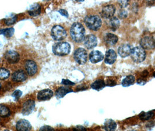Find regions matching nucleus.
I'll use <instances>...</instances> for the list:
<instances>
[{"mask_svg": "<svg viewBox=\"0 0 155 131\" xmlns=\"http://www.w3.org/2000/svg\"><path fill=\"white\" fill-rule=\"evenodd\" d=\"M85 30L81 23H74L71 27L70 35L72 39L77 42L81 43L85 39Z\"/></svg>", "mask_w": 155, "mask_h": 131, "instance_id": "1", "label": "nucleus"}, {"mask_svg": "<svg viewBox=\"0 0 155 131\" xmlns=\"http://www.w3.org/2000/svg\"><path fill=\"white\" fill-rule=\"evenodd\" d=\"M85 23L86 26L93 31H97L101 28V18L96 15L87 16L85 18Z\"/></svg>", "mask_w": 155, "mask_h": 131, "instance_id": "2", "label": "nucleus"}, {"mask_svg": "<svg viewBox=\"0 0 155 131\" xmlns=\"http://www.w3.org/2000/svg\"><path fill=\"white\" fill-rule=\"evenodd\" d=\"M71 51V46L67 42L57 43L53 47V53L58 56L68 55Z\"/></svg>", "mask_w": 155, "mask_h": 131, "instance_id": "3", "label": "nucleus"}, {"mask_svg": "<svg viewBox=\"0 0 155 131\" xmlns=\"http://www.w3.org/2000/svg\"><path fill=\"white\" fill-rule=\"evenodd\" d=\"M132 60L135 62H141L143 61L146 58V52L145 50L140 46L132 48L130 54Z\"/></svg>", "mask_w": 155, "mask_h": 131, "instance_id": "4", "label": "nucleus"}, {"mask_svg": "<svg viewBox=\"0 0 155 131\" xmlns=\"http://www.w3.org/2000/svg\"><path fill=\"white\" fill-rule=\"evenodd\" d=\"M51 35L55 40L61 41L67 37V34L65 29L61 26L56 25L52 28Z\"/></svg>", "mask_w": 155, "mask_h": 131, "instance_id": "5", "label": "nucleus"}, {"mask_svg": "<svg viewBox=\"0 0 155 131\" xmlns=\"http://www.w3.org/2000/svg\"><path fill=\"white\" fill-rule=\"evenodd\" d=\"M74 58L79 64H85L87 60V53L83 48H77L74 54Z\"/></svg>", "mask_w": 155, "mask_h": 131, "instance_id": "6", "label": "nucleus"}, {"mask_svg": "<svg viewBox=\"0 0 155 131\" xmlns=\"http://www.w3.org/2000/svg\"><path fill=\"white\" fill-rule=\"evenodd\" d=\"M140 44L144 50H152L155 47V40L149 36H147L140 40Z\"/></svg>", "mask_w": 155, "mask_h": 131, "instance_id": "7", "label": "nucleus"}, {"mask_svg": "<svg viewBox=\"0 0 155 131\" xmlns=\"http://www.w3.org/2000/svg\"><path fill=\"white\" fill-rule=\"evenodd\" d=\"M4 56L7 62L12 64H14L18 62L20 59L19 54L14 50L7 51L5 53Z\"/></svg>", "mask_w": 155, "mask_h": 131, "instance_id": "8", "label": "nucleus"}, {"mask_svg": "<svg viewBox=\"0 0 155 131\" xmlns=\"http://www.w3.org/2000/svg\"><path fill=\"white\" fill-rule=\"evenodd\" d=\"M25 69L28 75L33 76L35 75L38 71V66L36 63L32 60H27L25 64Z\"/></svg>", "mask_w": 155, "mask_h": 131, "instance_id": "9", "label": "nucleus"}, {"mask_svg": "<svg viewBox=\"0 0 155 131\" xmlns=\"http://www.w3.org/2000/svg\"><path fill=\"white\" fill-rule=\"evenodd\" d=\"M97 39L93 34H89L84 39V45L88 49H91L97 46Z\"/></svg>", "mask_w": 155, "mask_h": 131, "instance_id": "10", "label": "nucleus"}, {"mask_svg": "<svg viewBox=\"0 0 155 131\" xmlns=\"http://www.w3.org/2000/svg\"><path fill=\"white\" fill-rule=\"evenodd\" d=\"M35 107V102L32 100H29L25 102L22 108V114L24 116L31 114Z\"/></svg>", "mask_w": 155, "mask_h": 131, "instance_id": "11", "label": "nucleus"}, {"mask_svg": "<svg viewBox=\"0 0 155 131\" xmlns=\"http://www.w3.org/2000/svg\"><path fill=\"white\" fill-rule=\"evenodd\" d=\"M16 128L18 131H30L31 130V125L28 120L22 119L17 122Z\"/></svg>", "mask_w": 155, "mask_h": 131, "instance_id": "12", "label": "nucleus"}, {"mask_svg": "<svg viewBox=\"0 0 155 131\" xmlns=\"http://www.w3.org/2000/svg\"><path fill=\"white\" fill-rule=\"evenodd\" d=\"M116 12V8L113 5H108L103 7L102 9V16L107 19H110L113 17Z\"/></svg>", "mask_w": 155, "mask_h": 131, "instance_id": "13", "label": "nucleus"}, {"mask_svg": "<svg viewBox=\"0 0 155 131\" xmlns=\"http://www.w3.org/2000/svg\"><path fill=\"white\" fill-rule=\"evenodd\" d=\"M53 96V92L50 89H43L40 91L38 94V99L39 101L50 100Z\"/></svg>", "mask_w": 155, "mask_h": 131, "instance_id": "14", "label": "nucleus"}, {"mask_svg": "<svg viewBox=\"0 0 155 131\" xmlns=\"http://www.w3.org/2000/svg\"><path fill=\"white\" fill-rule=\"evenodd\" d=\"M132 49V47L130 44H124L118 48V53L122 58H125L131 54Z\"/></svg>", "mask_w": 155, "mask_h": 131, "instance_id": "15", "label": "nucleus"}, {"mask_svg": "<svg viewBox=\"0 0 155 131\" xmlns=\"http://www.w3.org/2000/svg\"><path fill=\"white\" fill-rule=\"evenodd\" d=\"M28 78L26 74L22 70H18L15 71L12 76V79L14 82H21L25 81Z\"/></svg>", "mask_w": 155, "mask_h": 131, "instance_id": "16", "label": "nucleus"}, {"mask_svg": "<svg viewBox=\"0 0 155 131\" xmlns=\"http://www.w3.org/2000/svg\"><path fill=\"white\" fill-rule=\"evenodd\" d=\"M103 54H102L101 52L97 50L92 51L89 55V60L93 64H96L101 61L103 60Z\"/></svg>", "mask_w": 155, "mask_h": 131, "instance_id": "17", "label": "nucleus"}, {"mask_svg": "<svg viewBox=\"0 0 155 131\" xmlns=\"http://www.w3.org/2000/svg\"><path fill=\"white\" fill-rule=\"evenodd\" d=\"M117 54L114 50L110 49L109 50L105 55L104 61L107 64H113L116 61Z\"/></svg>", "mask_w": 155, "mask_h": 131, "instance_id": "18", "label": "nucleus"}, {"mask_svg": "<svg viewBox=\"0 0 155 131\" xmlns=\"http://www.w3.org/2000/svg\"><path fill=\"white\" fill-rule=\"evenodd\" d=\"M73 92V90L67 87H60L55 92V96L58 99H61L69 93Z\"/></svg>", "mask_w": 155, "mask_h": 131, "instance_id": "19", "label": "nucleus"}, {"mask_svg": "<svg viewBox=\"0 0 155 131\" xmlns=\"http://www.w3.org/2000/svg\"><path fill=\"white\" fill-rule=\"evenodd\" d=\"M104 40L107 44L110 46H113L116 44L118 40V38L116 35L113 33H109L106 34L104 37Z\"/></svg>", "mask_w": 155, "mask_h": 131, "instance_id": "20", "label": "nucleus"}, {"mask_svg": "<svg viewBox=\"0 0 155 131\" xmlns=\"http://www.w3.org/2000/svg\"><path fill=\"white\" fill-rule=\"evenodd\" d=\"M28 13L31 16H37L41 14V6L39 4H34L28 11Z\"/></svg>", "mask_w": 155, "mask_h": 131, "instance_id": "21", "label": "nucleus"}, {"mask_svg": "<svg viewBox=\"0 0 155 131\" xmlns=\"http://www.w3.org/2000/svg\"><path fill=\"white\" fill-rule=\"evenodd\" d=\"M116 128V123L112 120H107L104 123V128L106 131H115Z\"/></svg>", "mask_w": 155, "mask_h": 131, "instance_id": "22", "label": "nucleus"}, {"mask_svg": "<svg viewBox=\"0 0 155 131\" xmlns=\"http://www.w3.org/2000/svg\"><path fill=\"white\" fill-rule=\"evenodd\" d=\"M106 86V84L104 81L102 79H98L94 81L91 85V87L96 90L99 91L102 90Z\"/></svg>", "mask_w": 155, "mask_h": 131, "instance_id": "23", "label": "nucleus"}, {"mask_svg": "<svg viewBox=\"0 0 155 131\" xmlns=\"http://www.w3.org/2000/svg\"><path fill=\"white\" fill-rule=\"evenodd\" d=\"M109 27L112 31H116L120 26V21L116 17H112L109 19Z\"/></svg>", "mask_w": 155, "mask_h": 131, "instance_id": "24", "label": "nucleus"}, {"mask_svg": "<svg viewBox=\"0 0 155 131\" xmlns=\"http://www.w3.org/2000/svg\"><path fill=\"white\" fill-rule=\"evenodd\" d=\"M135 81V78L133 75H128L125 77L122 81V86L124 87H128L133 85Z\"/></svg>", "mask_w": 155, "mask_h": 131, "instance_id": "25", "label": "nucleus"}, {"mask_svg": "<svg viewBox=\"0 0 155 131\" xmlns=\"http://www.w3.org/2000/svg\"><path fill=\"white\" fill-rule=\"evenodd\" d=\"M155 116V114L152 111H149V112H142L139 115L140 120L142 121H147L153 117Z\"/></svg>", "mask_w": 155, "mask_h": 131, "instance_id": "26", "label": "nucleus"}, {"mask_svg": "<svg viewBox=\"0 0 155 131\" xmlns=\"http://www.w3.org/2000/svg\"><path fill=\"white\" fill-rule=\"evenodd\" d=\"M15 30L14 28H7L4 29H0V34H3L7 38H11L13 36Z\"/></svg>", "mask_w": 155, "mask_h": 131, "instance_id": "27", "label": "nucleus"}, {"mask_svg": "<svg viewBox=\"0 0 155 131\" xmlns=\"http://www.w3.org/2000/svg\"><path fill=\"white\" fill-rule=\"evenodd\" d=\"M11 111L9 109L5 106L0 104V116L5 117L10 116Z\"/></svg>", "mask_w": 155, "mask_h": 131, "instance_id": "28", "label": "nucleus"}, {"mask_svg": "<svg viewBox=\"0 0 155 131\" xmlns=\"http://www.w3.org/2000/svg\"><path fill=\"white\" fill-rule=\"evenodd\" d=\"M10 76V72L8 70L0 68V80H5Z\"/></svg>", "mask_w": 155, "mask_h": 131, "instance_id": "29", "label": "nucleus"}, {"mask_svg": "<svg viewBox=\"0 0 155 131\" xmlns=\"http://www.w3.org/2000/svg\"><path fill=\"white\" fill-rule=\"evenodd\" d=\"M17 20V16H12L9 18L5 19V23L7 26H10L12 25H14L15 23Z\"/></svg>", "mask_w": 155, "mask_h": 131, "instance_id": "30", "label": "nucleus"}, {"mask_svg": "<svg viewBox=\"0 0 155 131\" xmlns=\"http://www.w3.org/2000/svg\"><path fill=\"white\" fill-rule=\"evenodd\" d=\"M22 92L21 90H16L14 92L12 93V96L14 98V99L16 101H17L20 98V97L22 96Z\"/></svg>", "mask_w": 155, "mask_h": 131, "instance_id": "31", "label": "nucleus"}, {"mask_svg": "<svg viewBox=\"0 0 155 131\" xmlns=\"http://www.w3.org/2000/svg\"><path fill=\"white\" fill-rule=\"evenodd\" d=\"M39 131H55L54 129L50 126L45 125L41 126Z\"/></svg>", "mask_w": 155, "mask_h": 131, "instance_id": "32", "label": "nucleus"}, {"mask_svg": "<svg viewBox=\"0 0 155 131\" xmlns=\"http://www.w3.org/2000/svg\"><path fill=\"white\" fill-rule=\"evenodd\" d=\"M61 84L65 86H74L75 84L68 79H62Z\"/></svg>", "mask_w": 155, "mask_h": 131, "instance_id": "33", "label": "nucleus"}, {"mask_svg": "<svg viewBox=\"0 0 155 131\" xmlns=\"http://www.w3.org/2000/svg\"><path fill=\"white\" fill-rule=\"evenodd\" d=\"M127 12L125 10H121L119 12V16L120 18H125L127 16Z\"/></svg>", "mask_w": 155, "mask_h": 131, "instance_id": "34", "label": "nucleus"}, {"mask_svg": "<svg viewBox=\"0 0 155 131\" xmlns=\"http://www.w3.org/2000/svg\"><path fill=\"white\" fill-rule=\"evenodd\" d=\"M73 131H87V130L85 127L82 126H77L74 128Z\"/></svg>", "mask_w": 155, "mask_h": 131, "instance_id": "35", "label": "nucleus"}, {"mask_svg": "<svg viewBox=\"0 0 155 131\" xmlns=\"http://www.w3.org/2000/svg\"><path fill=\"white\" fill-rule=\"evenodd\" d=\"M58 12L60 13V14L62 15V16H65V17H67V18L68 17V12H67L66 10H65V9H60V10L58 11Z\"/></svg>", "mask_w": 155, "mask_h": 131, "instance_id": "36", "label": "nucleus"}, {"mask_svg": "<svg viewBox=\"0 0 155 131\" xmlns=\"http://www.w3.org/2000/svg\"><path fill=\"white\" fill-rule=\"evenodd\" d=\"M106 85L109 86H113L116 85V82L114 80H108Z\"/></svg>", "mask_w": 155, "mask_h": 131, "instance_id": "37", "label": "nucleus"}, {"mask_svg": "<svg viewBox=\"0 0 155 131\" xmlns=\"http://www.w3.org/2000/svg\"><path fill=\"white\" fill-rule=\"evenodd\" d=\"M119 3L121 5V7H125L128 5V1H119Z\"/></svg>", "mask_w": 155, "mask_h": 131, "instance_id": "38", "label": "nucleus"}, {"mask_svg": "<svg viewBox=\"0 0 155 131\" xmlns=\"http://www.w3.org/2000/svg\"><path fill=\"white\" fill-rule=\"evenodd\" d=\"M145 83H146V82L145 81H144L143 80H142V79H138V84H142V85H144V84H145Z\"/></svg>", "mask_w": 155, "mask_h": 131, "instance_id": "39", "label": "nucleus"}, {"mask_svg": "<svg viewBox=\"0 0 155 131\" xmlns=\"http://www.w3.org/2000/svg\"><path fill=\"white\" fill-rule=\"evenodd\" d=\"M153 77H155V72H154V73H153Z\"/></svg>", "mask_w": 155, "mask_h": 131, "instance_id": "40", "label": "nucleus"}, {"mask_svg": "<svg viewBox=\"0 0 155 131\" xmlns=\"http://www.w3.org/2000/svg\"><path fill=\"white\" fill-rule=\"evenodd\" d=\"M1 89V84H0V89Z\"/></svg>", "mask_w": 155, "mask_h": 131, "instance_id": "41", "label": "nucleus"}, {"mask_svg": "<svg viewBox=\"0 0 155 131\" xmlns=\"http://www.w3.org/2000/svg\"><path fill=\"white\" fill-rule=\"evenodd\" d=\"M8 131V130H5V131Z\"/></svg>", "mask_w": 155, "mask_h": 131, "instance_id": "42", "label": "nucleus"}, {"mask_svg": "<svg viewBox=\"0 0 155 131\" xmlns=\"http://www.w3.org/2000/svg\"></svg>", "mask_w": 155, "mask_h": 131, "instance_id": "43", "label": "nucleus"}]
</instances>
